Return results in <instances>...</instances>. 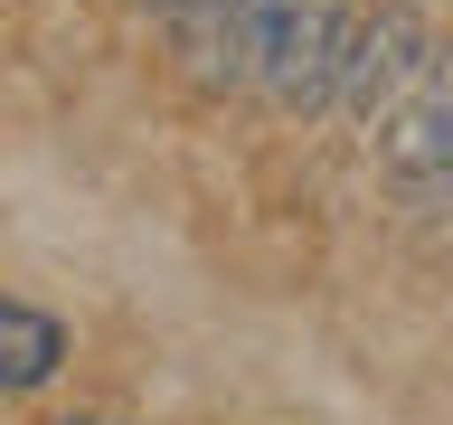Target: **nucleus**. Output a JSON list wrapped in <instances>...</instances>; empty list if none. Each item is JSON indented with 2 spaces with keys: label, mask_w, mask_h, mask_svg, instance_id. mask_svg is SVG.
Here are the masks:
<instances>
[{
  "label": "nucleus",
  "mask_w": 453,
  "mask_h": 425,
  "mask_svg": "<svg viewBox=\"0 0 453 425\" xmlns=\"http://www.w3.org/2000/svg\"><path fill=\"white\" fill-rule=\"evenodd\" d=\"M236 28V85H255L274 113H321L340 95L349 57V0H226Z\"/></svg>",
  "instance_id": "1"
},
{
  "label": "nucleus",
  "mask_w": 453,
  "mask_h": 425,
  "mask_svg": "<svg viewBox=\"0 0 453 425\" xmlns=\"http://www.w3.org/2000/svg\"><path fill=\"white\" fill-rule=\"evenodd\" d=\"M425 57H434L425 10H416V0H378V10L349 28V57H340V95H331V104L378 133V123L406 104V85L425 76Z\"/></svg>",
  "instance_id": "2"
},
{
  "label": "nucleus",
  "mask_w": 453,
  "mask_h": 425,
  "mask_svg": "<svg viewBox=\"0 0 453 425\" xmlns=\"http://www.w3.org/2000/svg\"><path fill=\"white\" fill-rule=\"evenodd\" d=\"M378 161L406 189H453V38H434L425 76L406 85V104L378 123Z\"/></svg>",
  "instance_id": "3"
},
{
  "label": "nucleus",
  "mask_w": 453,
  "mask_h": 425,
  "mask_svg": "<svg viewBox=\"0 0 453 425\" xmlns=\"http://www.w3.org/2000/svg\"><path fill=\"white\" fill-rule=\"evenodd\" d=\"M66 368V321L38 303H10L0 293V397H28Z\"/></svg>",
  "instance_id": "4"
},
{
  "label": "nucleus",
  "mask_w": 453,
  "mask_h": 425,
  "mask_svg": "<svg viewBox=\"0 0 453 425\" xmlns=\"http://www.w3.org/2000/svg\"><path fill=\"white\" fill-rule=\"evenodd\" d=\"M161 19H208V10H226V0H151Z\"/></svg>",
  "instance_id": "5"
},
{
  "label": "nucleus",
  "mask_w": 453,
  "mask_h": 425,
  "mask_svg": "<svg viewBox=\"0 0 453 425\" xmlns=\"http://www.w3.org/2000/svg\"><path fill=\"white\" fill-rule=\"evenodd\" d=\"M66 425H123V416H66Z\"/></svg>",
  "instance_id": "6"
}]
</instances>
